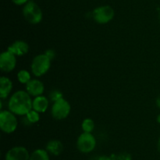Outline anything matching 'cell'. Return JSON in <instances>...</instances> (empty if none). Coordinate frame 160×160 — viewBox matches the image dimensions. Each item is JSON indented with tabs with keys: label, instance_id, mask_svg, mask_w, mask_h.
<instances>
[{
	"label": "cell",
	"instance_id": "obj_24",
	"mask_svg": "<svg viewBox=\"0 0 160 160\" xmlns=\"http://www.w3.org/2000/svg\"><path fill=\"white\" fill-rule=\"evenodd\" d=\"M156 105H157L158 108H160V95L157 97V99H156Z\"/></svg>",
	"mask_w": 160,
	"mask_h": 160
},
{
	"label": "cell",
	"instance_id": "obj_27",
	"mask_svg": "<svg viewBox=\"0 0 160 160\" xmlns=\"http://www.w3.org/2000/svg\"><path fill=\"white\" fill-rule=\"evenodd\" d=\"M159 24H160V11H159Z\"/></svg>",
	"mask_w": 160,
	"mask_h": 160
},
{
	"label": "cell",
	"instance_id": "obj_6",
	"mask_svg": "<svg viewBox=\"0 0 160 160\" xmlns=\"http://www.w3.org/2000/svg\"><path fill=\"white\" fill-rule=\"evenodd\" d=\"M71 111L70 104L66 99L62 98L53 102L51 108L52 116L56 120H62L67 119Z\"/></svg>",
	"mask_w": 160,
	"mask_h": 160
},
{
	"label": "cell",
	"instance_id": "obj_19",
	"mask_svg": "<svg viewBox=\"0 0 160 160\" xmlns=\"http://www.w3.org/2000/svg\"><path fill=\"white\" fill-rule=\"evenodd\" d=\"M111 160H132V156L128 152H120L111 155Z\"/></svg>",
	"mask_w": 160,
	"mask_h": 160
},
{
	"label": "cell",
	"instance_id": "obj_11",
	"mask_svg": "<svg viewBox=\"0 0 160 160\" xmlns=\"http://www.w3.org/2000/svg\"><path fill=\"white\" fill-rule=\"evenodd\" d=\"M9 51L17 56H24L29 51V45L28 42L23 40H17L11 43L7 49Z\"/></svg>",
	"mask_w": 160,
	"mask_h": 160
},
{
	"label": "cell",
	"instance_id": "obj_4",
	"mask_svg": "<svg viewBox=\"0 0 160 160\" xmlns=\"http://www.w3.org/2000/svg\"><path fill=\"white\" fill-rule=\"evenodd\" d=\"M18 120L16 115L8 110H2L0 112V129L5 133H12L17 130Z\"/></svg>",
	"mask_w": 160,
	"mask_h": 160
},
{
	"label": "cell",
	"instance_id": "obj_26",
	"mask_svg": "<svg viewBox=\"0 0 160 160\" xmlns=\"http://www.w3.org/2000/svg\"><path fill=\"white\" fill-rule=\"evenodd\" d=\"M157 122H158V123L160 124V114L157 116Z\"/></svg>",
	"mask_w": 160,
	"mask_h": 160
},
{
	"label": "cell",
	"instance_id": "obj_5",
	"mask_svg": "<svg viewBox=\"0 0 160 160\" xmlns=\"http://www.w3.org/2000/svg\"><path fill=\"white\" fill-rule=\"evenodd\" d=\"M97 141L92 133L83 132L77 140V147L81 153L87 154L93 152L96 147Z\"/></svg>",
	"mask_w": 160,
	"mask_h": 160
},
{
	"label": "cell",
	"instance_id": "obj_16",
	"mask_svg": "<svg viewBox=\"0 0 160 160\" xmlns=\"http://www.w3.org/2000/svg\"><path fill=\"white\" fill-rule=\"evenodd\" d=\"M17 78L19 83H20L21 84L27 85L31 80V75L28 70L22 69V70L18 72L17 75Z\"/></svg>",
	"mask_w": 160,
	"mask_h": 160
},
{
	"label": "cell",
	"instance_id": "obj_1",
	"mask_svg": "<svg viewBox=\"0 0 160 160\" xmlns=\"http://www.w3.org/2000/svg\"><path fill=\"white\" fill-rule=\"evenodd\" d=\"M31 96L26 90L13 93L8 100V109L16 115L25 116L32 109Z\"/></svg>",
	"mask_w": 160,
	"mask_h": 160
},
{
	"label": "cell",
	"instance_id": "obj_3",
	"mask_svg": "<svg viewBox=\"0 0 160 160\" xmlns=\"http://www.w3.org/2000/svg\"><path fill=\"white\" fill-rule=\"evenodd\" d=\"M23 15L25 20L31 24H38L43 19V13L38 5L33 1H29L23 8Z\"/></svg>",
	"mask_w": 160,
	"mask_h": 160
},
{
	"label": "cell",
	"instance_id": "obj_9",
	"mask_svg": "<svg viewBox=\"0 0 160 160\" xmlns=\"http://www.w3.org/2000/svg\"><path fill=\"white\" fill-rule=\"evenodd\" d=\"M30 155L28 149L23 146H15L8 150L5 160H29Z\"/></svg>",
	"mask_w": 160,
	"mask_h": 160
},
{
	"label": "cell",
	"instance_id": "obj_25",
	"mask_svg": "<svg viewBox=\"0 0 160 160\" xmlns=\"http://www.w3.org/2000/svg\"><path fill=\"white\" fill-rule=\"evenodd\" d=\"M157 147H158V151H159V152L160 153V137L159 139V141H158V144H157Z\"/></svg>",
	"mask_w": 160,
	"mask_h": 160
},
{
	"label": "cell",
	"instance_id": "obj_23",
	"mask_svg": "<svg viewBox=\"0 0 160 160\" xmlns=\"http://www.w3.org/2000/svg\"><path fill=\"white\" fill-rule=\"evenodd\" d=\"M12 2L17 6H22V5L27 4L29 0H12Z\"/></svg>",
	"mask_w": 160,
	"mask_h": 160
},
{
	"label": "cell",
	"instance_id": "obj_22",
	"mask_svg": "<svg viewBox=\"0 0 160 160\" xmlns=\"http://www.w3.org/2000/svg\"><path fill=\"white\" fill-rule=\"evenodd\" d=\"M91 160H111V156L107 155H96V156L92 157Z\"/></svg>",
	"mask_w": 160,
	"mask_h": 160
},
{
	"label": "cell",
	"instance_id": "obj_12",
	"mask_svg": "<svg viewBox=\"0 0 160 160\" xmlns=\"http://www.w3.org/2000/svg\"><path fill=\"white\" fill-rule=\"evenodd\" d=\"M49 106V99L43 95L38 96L33 99L32 109L38 113H44L48 110Z\"/></svg>",
	"mask_w": 160,
	"mask_h": 160
},
{
	"label": "cell",
	"instance_id": "obj_7",
	"mask_svg": "<svg viewBox=\"0 0 160 160\" xmlns=\"http://www.w3.org/2000/svg\"><path fill=\"white\" fill-rule=\"evenodd\" d=\"M115 16V12L110 6H101L96 7L92 12V17L96 23L106 24L110 22Z\"/></svg>",
	"mask_w": 160,
	"mask_h": 160
},
{
	"label": "cell",
	"instance_id": "obj_8",
	"mask_svg": "<svg viewBox=\"0 0 160 160\" xmlns=\"http://www.w3.org/2000/svg\"><path fill=\"white\" fill-rule=\"evenodd\" d=\"M17 66V56L9 50H6L0 54V69L3 72H10Z\"/></svg>",
	"mask_w": 160,
	"mask_h": 160
},
{
	"label": "cell",
	"instance_id": "obj_18",
	"mask_svg": "<svg viewBox=\"0 0 160 160\" xmlns=\"http://www.w3.org/2000/svg\"><path fill=\"white\" fill-rule=\"evenodd\" d=\"M25 117H26L27 119L29 121L30 123L34 124L40 120V113L34 111V109H31V111L25 115Z\"/></svg>",
	"mask_w": 160,
	"mask_h": 160
},
{
	"label": "cell",
	"instance_id": "obj_13",
	"mask_svg": "<svg viewBox=\"0 0 160 160\" xmlns=\"http://www.w3.org/2000/svg\"><path fill=\"white\" fill-rule=\"evenodd\" d=\"M13 88L12 82L6 76H1L0 78V98L4 100L9 97Z\"/></svg>",
	"mask_w": 160,
	"mask_h": 160
},
{
	"label": "cell",
	"instance_id": "obj_15",
	"mask_svg": "<svg viewBox=\"0 0 160 160\" xmlns=\"http://www.w3.org/2000/svg\"><path fill=\"white\" fill-rule=\"evenodd\" d=\"M29 160H50L49 153L45 149L38 148L31 152Z\"/></svg>",
	"mask_w": 160,
	"mask_h": 160
},
{
	"label": "cell",
	"instance_id": "obj_10",
	"mask_svg": "<svg viewBox=\"0 0 160 160\" xmlns=\"http://www.w3.org/2000/svg\"><path fill=\"white\" fill-rule=\"evenodd\" d=\"M26 91L31 97H38V96L43 95L45 91V85L42 81L38 79H31L26 85Z\"/></svg>",
	"mask_w": 160,
	"mask_h": 160
},
{
	"label": "cell",
	"instance_id": "obj_2",
	"mask_svg": "<svg viewBox=\"0 0 160 160\" xmlns=\"http://www.w3.org/2000/svg\"><path fill=\"white\" fill-rule=\"evenodd\" d=\"M51 61L45 53H41L34 56L31 64L33 75L36 77H42L45 75L51 67Z\"/></svg>",
	"mask_w": 160,
	"mask_h": 160
},
{
	"label": "cell",
	"instance_id": "obj_14",
	"mask_svg": "<svg viewBox=\"0 0 160 160\" xmlns=\"http://www.w3.org/2000/svg\"><path fill=\"white\" fill-rule=\"evenodd\" d=\"M45 150L51 155L59 156L63 152V144L59 140H51L47 143Z\"/></svg>",
	"mask_w": 160,
	"mask_h": 160
},
{
	"label": "cell",
	"instance_id": "obj_21",
	"mask_svg": "<svg viewBox=\"0 0 160 160\" xmlns=\"http://www.w3.org/2000/svg\"><path fill=\"white\" fill-rule=\"evenodd\" d=\"M45 54L46 55V56H48L50 60H51V61H52V60L55 58V56H56V53H55L54 50H51V49H48V50H47L45 52Z\"/></svg>",
	"mask_w": 160,
	"mask_h": 160
},
{
	"label": "cell",
	"instance_id": "obj_17",
	"mask_svg": "<svg viewBox=\"0 0 160 160\" xmlns=\"http://www.w3.org/2000/svg\"><path fill=\"white\" fill-rule=\"evenodd\" d=\"M81 129L83 132H85V133H92L95 129V122L93 119L90 118L84 119L81 123Z\"/></svg>",
	"mask_w": 160,
	"mask_h": 160
},
{
	"label": "cell",
	"instance_id": "obj_20",
	"mask_svg": "<svg viewBox=\"0 0 160 160\" xmlns=\"http://www.w3.org/2000/svg\"><path fill=\"white\" fill-rule=\"evenodd\" d=\"M62 98H63L62 93L61 91L58 90V89H54L49 93V98L48 99L52 102H56Z\"/></svg>",
	"mask_w": 160,
	"mask_h": 160
}]
</instances>
